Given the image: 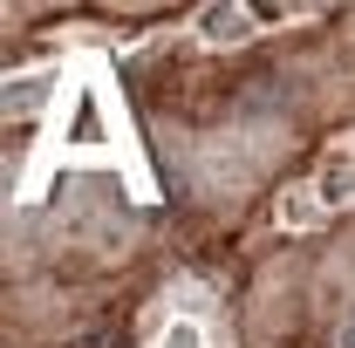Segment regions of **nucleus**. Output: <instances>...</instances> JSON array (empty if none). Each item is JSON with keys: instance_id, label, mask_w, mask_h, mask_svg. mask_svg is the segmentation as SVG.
I'll return each mask as SVG.
<instances>
[{"instance_id": "obj_1", "label": "nucleus", "mask_w": 355, "mask_h": 348, "mask_svg": "<svg viewBox=\"0 0 355 348\" xmlns=\"http://www.w3.org/2000/svg\"><path fill=\"white\" fill-rule=\"evenodd\" d=\"M321 348H355V253L335 266V321H321Z\"/></svg>"}]
</instances>
